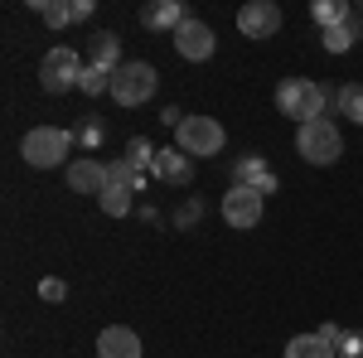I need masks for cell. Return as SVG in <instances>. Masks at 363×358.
Listing matches in <instances>:
<instances>
[{"instance_id":"obj_4","label":"cell","mask_w":363,"mask_h":358,"mask_svg":"<svg viewBox=\"0 0 363 358\" xmlns=\"http://www.w3.org/2000/svg\"><path fill=\"white\" fill-rule=\"evenodd\" d=\"M155 87H160V73L150 63H121L112 73V102L116 107H140V102L155 97Z\"/></svg>"},{"instance_id":"obj_3","label":"cell","mask_w":363,"mask_h":358,"mask_svg":"<svg viewBox=\"0 0 363 358\" xmlns=\"http://www.w3.org/2000/svg\"><path fill=\"white\" fill-rule=\"evenodd\" d=\"M78 140H73V131H63V126H29L25 140H20V155L34 169H54V165H63V155Z\"/></svg>"},{"instance_id":"obj_15","label":"cell","mask_w":363,"mask_h":358,"mask_svg":"<svg viewBox=\"0 0 363 358\" xmlns=\"http://www.w3.org/2000/svg\"><path fill=\"white\" fill-rule=\"evenodd\" d=\"M87 63L92 68H102V73H116L126 58H121V39H116L112 29H102V34H92V44H87Z\"/></svg>"},{"instance_id":"obj_2","label":"cell","mask_w":363,"mask_h":358,"mask_svg":"<svg viewBox=\"0 0 363 358\" xmlns=\"http://www.w3.org/2000/svg\"><path fill=\"white\" fill-rule=\"evenodd\" d=\"M296 150H301L306 165H335L339 155H344V136H339V126L330 116H320V121L296 126Z\"/></svg>"},{"instance_id":"obj_26","label":"cell","mask_w":363,"mask_h":358,"mask_svg":"<svg viewBox=\"0 0 363 358\" xmlns=\"http://www.w3.org/2000/svg\"><path fill=\"white\" fill-rule=\"evenodd\" d=\"M344 358H363V334L359 330H344V344H339Z\"/></svg>"},{"instance_id":"obj_9","label":"cell","mask_w":363,"mask_h":358,"mask_svg":"<svg viewBox=\"0 0 363 358\" xmlns=\"http://www.w3.org/2000/svg\"><path fill=\"white\" fill-rule=\"evenodd\" d=\"M262 203H267L262 194L238 189V184H233V189L223 194V223H228V228H238V233H247V228L262 223Z\"/></svg>"},{"instance_id":"obj_19","label":"cell","mask_w":363,"mask_h":358,"mask_svg":"<svg viewBox=\"0 0 363 358\" xmlns=\"http://www.w3.org/2000/svg\"><path fill=\"white\" fill-rule=\"evenodd\" d=\"M73 140H78L83 150H102V145H107V116H97V111H87L83 121L73 126Z\"/></svg>"},{"instance_id":"obj_21","label":"cell","mask_w":363,"mask_h":358,"mask_svg":"<svg viewBox=\"0 0 363 358\" xmlns=\"http://www.w3.org/2000/svg\"><path fill=\"white\" fill-rule=\"evenodd\" d=\"M34 10H39V20L49 29H63V25H73V0H29Z\"/></svg>"},{"instance_id":"obj_10","label":"cell","mask_w":363,"mask_h":358,"mask_svg":"<svg viewBox=\"0 0 363 358\" xmlns=\"http://www.w3.org/2000/svg\"><path fill=\"white\" fill-rule=\"evenodd\" d=\"M238 29H242L247 39H272L281 29V5L277 0H247V5L238 10Z\"/></svg>"},{"instance_id":"obj_22","label":"cell","mask_w":363,"mask_h":358,"mask_svg":"<svg viewBox=\"0 0 363 358\" xmlns=\"http://www.w3.org/2000/svg\"><path fill=\"white\" fill-rule=\"evenodd\" d=\"M155 155H160V150H155L145 136H131V140H126V160H131V169H136V174H150V169H155Z\"/></svg>"},{"instance_id":"obj_6","label":"cell","mask_w":363,"mask_h":358,"mask_svg":"<svg viewBox=\"0 0 363 358\" xmlns=\"http://www.w3.org/2000/svg\"><path fill=\"white\" fill-rule=\"evenodd\" d=\"M78 78H83V58L73 54V49H49L44 63H39L44 92H68V87H78Z\"/></svg>"},{"instance_id":"obj_27","label":"cell","mask_w":363,"mask_h":358,"mask_svg":"<svg viewBox=\"0 0 363 358\" xmlns=\"http://www.w3.org/2000/svg\"><path fill=\"white\" fill-rule=\"evenodd\" d=\"M199 213H203V203H199V198H189V203H184L179 213H174V223H179V228H194Z\"/></svg>"},{"instance_id":"obj_16","label":"cell","mask_w":363,"mask_h":358,"mask_svg":"<svg viewBox=\"0 0 363 358\" xmlns=\"http://www.w3.org/2000/svg\"><path fill=\"white\" fill-rule=\"evenodd\" d=\"M325 97H330V107H335V116H349V121H359V126H363V83L325 87Z\"/></svg>"},{"instance_id":"obj_24","label":"cell","mask_w":363,"mask_h":358,"mask_svg":"<svg viewBox=\"0 0 363 358\" xmlns=\"http://www.w3.org/2000/svg\"><path fill=\"white\" fill-rule=\"evenodd\" d=\"M97 203H102L107 218H126V213H131V189H102Z\"/></svg>"},{"instance_id":"obj_20","label":"cell","mask_w":363,"mask_h":358,"mask_svg":"<svg viewBox=\"0 0 363 358\" xmlns=\"http://www.w3.org/2000/svg\"><path fill=\"white\" fill-rule=\"evenodd\" d=\"M339 349H330L320 334H296L291 344H286V358H335Z\"/></svg>"},{"instance_id":"obj_25","label":"cell","mask_w":363,"mask_h":358,"mask_svg":"<svg viewBox=\"0 0 363 358\" xmlns=\"http://www.w3.org/2000/svg\"><path fill=\"white\" fill-rule=\"evenodd\" d=\"M39 296H44L49 305H58V301H68V286H63L58 276H49V281H39Z\"/></svg>"},{"instance_id":"obj_18","label":"cell","mask_w":363,"mask_h":358,"mask_svg":"<svg viewBox=\"0 0 363 358\" xmlns=\"http://www.w3.org/2000/svg\"><path fill=\"white\" fill-rule=\"evenodd\" d=\"M359 39H363V20H359V15H354L349 25H335V29H325V34H320V44H325L330 54H349Z\"/></svg>"},{"instance_id":"obj_12","label":"cell","mask_w":363,"mask_h":358,"mask_svg":"<svg viewBox=\"0 0 363 358\" xmlns=\"http://www.w3.org/2000/svg\"><path fill=\"white\" fill-rule=\"evenodd\" d=\"M97 354L102 358H140V334L131 325H107L97 334Z\"/></svg>"},{"instance_id":"obj_28","label":"cell","mask_w":363,"mask_h":358,"mask_svg":"<svg viewBox=\"0 0 363 358\" xmlns=\"http://www.w3.org/2000/svg\"><path fill=\"white\" fill-rule=\"evenodd\" d=\"M320 339H325V344H330V349H339V344H344V325H320Z\"/></svg>"},{"instance_id":"obj_1","label":"cell","mask_w":363,"mask_h":358,"mask_svg":"<svg viewBox=\"0 0 363 358\" xmlns=\"http://www.w3.org/2000/svg\"><path fill=\"white\" fill-rule=\"evenodd\" d=\"M325 107H330L325 83H315V78H281V83H277V111H281V116H291L296 126L320 121Z\"/></svg>"},{"instance_id":"obj_13","label":"cell","mask_w":363,"mask_h":358,"mask_svg":"<svg viewBox=\"0 0 363 358\" xmlns=\"http://www.w3.org/2000/svg\"><path fill=\"white\" fill-rule=\"evenodd\" d=\"M68 189L73 194H97V198H102V189H107V165L92 160V155L73 160V165H68Z\"/></svg>"},{"instance_id":"obj_23","label":"cell","mask_w":363,"mask_h":358,"mask_svg":"<svg viewBox=\"0 0 363 358\" xmlns=\"http://www.w3.org/2000/svg\"><path fill=\"white\" fill-rule=\"evenodd\" d=\"M78 92H83V97H102V92H112V73H102V68H92V63H83V78H78Z\"/></svg>"},{"instance_id":"obj_14","label":"cell","mask_w":363,"mask_h":358,"mask_svg":"<svg viewBox=\"0 0 363 358\" xmlns=\"http://www.w3.org/2000/svg\"><path fill=\"white\" fill-rule=\"evenodd\" d=\"M150 174H155L160 184H179V189H184V184L194 179V160H189L179 145H169V150L155 155V169H150Z\"/></svg>"},{"instance_id":"obj_11","label":"cell","mask_w":363,"mask_h":358,"mask_svg":"<svg viewBox=\"0 0 363 358\" xmlns=\"http://www.w3.org/2000/svg\"><path fill=\"white\" fill-rule=\"evenodd\" d=\"M184 20H194V15L184 10V0H150V5L140 10V25L155 29V34H174Z\"/></svg>"},{"instance_id":"obj_8","label":"cell","mask_w":363,"mask_h":358,"mask_svg":"<svg viewBox=\"0 0 363 358\" xmlns=\"http://www.w3.org/2000/svg\"><path fill=\"white\" fill-rule=\"evenodd\" d=\"M169 39H174V54L189 58V63H208V58H213V44H218L213 29L203 25V20H184Z\"/></svg>"},{"instance_id":"obj_7","label":"cell","mask_w":363,"mask_h":358,"mask_svg":"<svg viewBox=\"0 0 363 358\" xmlns=\"http://www.w3.org/2000/svg\"><path fill=\"white\" fill-rule=\"evenodd\" d=\"M233 184L262 194V198L281 189V179H277V169L267 165V155H238V160H233Z\"/></svg>"},{"instance_id":"obj_29","label":"cell","mask_w":363,"mask_h":358,"mask_svg":"<svg viewBox=\"0 0 363 358\" xmlns=\"http://www.w3.org/2000/svg\"><path fill=\"white\" fill-rule=\"evenodd\" d=\"M78 20H92V0H73V25Z\"/></svg>"},{"instance_id":"obj_5","label":"cell","mask_w":363,"mask_h":358,"mask_svg":"<svg viewBox=\"0 0 363 358\" xmlns=\"http://www.w3.org/2000/svg\"><path fill=\"white\" fill-rule=\"evenodd\" d=\"M223 121L213 116H184V126L174 131V145L184 155H223Z\"/></svg>"},{"instance_id":"obj_17","label":"cell","mask_w":363,"mask_h":358,"mask_svg":"<svg viewBox=\"0 0 363 358\" xmlns=\"http://www.w3.org/2000/svg\"><path fill=\"white\" fill-rule=\"evenodd\" d=\"M310 20H315L320 34H325V29L349 25V20H354V5H349V0H315V5H310Z\"/></svg>"}]
</instances>
